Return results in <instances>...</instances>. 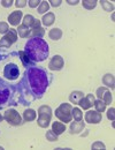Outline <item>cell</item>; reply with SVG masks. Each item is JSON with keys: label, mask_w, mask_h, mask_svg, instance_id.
Returning <instances> with one entry per match:
<instances>
[{"label": "cell", "mask_w": 115, "mask_h": 150, "mask_svg": "<svg viewBox=\"0 0 115 150\" xmlns=\"http://www.w3.org/2000/svg\"><path fill=\"white\" fill-rule=\"evenodd\" d=\"M95 102H96L95 96H93L92 94H89V95H86L85 97H83V98L79 100L78 105H79L83 110H89L90 108H92V105L95 104Z\"/></svg>", "instance_id": "10"}, {"label": "cell", "mask_w": 115, "mask_h": 150, "mask_svg": "<svg viewBox=\"0 0 115 150\" xmlns=\"http://www.w3.org/2000/svg\"><path fill=\"white\" fill-rule=\"evenodd\" d=\"M84 97V94L82 93V91H73L70 96H69V100L72 102V103H74V104H78L79 103V100L82 99Z\"/></svg>", "instance_id": "18"}, {"label": "cell", "mask_w": 115, "mask_h": 150, "mask_svg": "<svg viewBox=\"0 0 115 150\" xmlns=\"http://www.w3.org/2000/svg\"><path fill=\"white\" fill-rule=\"evenodd\" d=\"M2 119H4V117H2V115H1V114H0V122H1V121H2Z\"/></svg>", "instance_id": "40"}, {"label": "cell", "mask_w": 115, "mask_h": 150, "mask_svg": "<svg viewBox=\"0 0 115 150\" xmlns=\"http://www.w3.org/2000/svg\"><path fill=\"white\" fill-rule=\"evenodd\" d=\"M72 114H73V118L75 119V121H79V120L83 119V113L78 108H74L72 110Z\"/></svg>", "instance_id": "26"}, {"label": "cell", "mask_w": 115, "mask_h": 150, "mask_svg": "<svg viewBox=\"0 0 115 150\" xmlns=\"http://www.w3.org/2000/svg\"><path fill=\"white\" fill-rule=\"evenodd\" d=\"M45 35V30L40 27V21L39 20H35L32 27H31V31H30V35L31 37H43Z\"/></svg>", "instance_id": "11"}, {"label": "cell", "mask_w": 115, "mask_h": 150, "mask_svg": "<svg viewBox=\"0 0 115 150\" xmlns=\"http://www.w3.org/2000/svg\"><path fill=\"white\" fill-rule=\"evenodd\" d=\"M48 36H50L51 39H53V40H59L60 38L62 37V31H61V29H59V28L51 29L50 33H48Z\"/></svg>", "instance_id": "20"}, {"label": "cell", "mask_w": 115, "mask_h": 150, "mask_svg": "<svg viewBox=\"0 0 115 150\" xmlns=\"http://www.w3.org/2000/svg\"><path fill=\"white\" fill-rule=\"evenodd\" d=\"M36 117H37V113L32 109H28L23 112V118L25 121H34L36 119Z\"/></svg>", "instance_id": "17"}, {"label": "cell", "mask_w": 115, "mask_h": 150, "mask_svg": "<svg viewBox=\"0 0 115 150\" xmlns=\"http://www.w3.org/2000/svg\"><path fill=\"white\" fill-rule=\"evenodd\" d=\"M30 31H31V29L25 27V25H23V24H20L19 28H18V33H19V36L21 38L28 37L30 35Z\"/></svg>", "instance_id": "19"}, {"label": "cell", "mask_w": 115, "mask_h": 150, "mask_svg": "<svg viewBox=\"0 0 115 150\" xmlns=\"http://www.w3.org/2000/svg\"><path fill=\"white\" fill-rule=\"evenodd\" d=\"M4 75L6 79L8 80H16L20 75V69L19 67L15 64H8L6 65L5 69H4Z\"/></svg>", "instance_id": "7"}, {"label": "cell", "mask_w": 115, "mask_h": 150, "mask_svg": "<svg viewBox=\"0 0 115 150\" xmlns=\"http://www.w3.org/2000/svg\"><path fill=\"white\" fill-rule=\"evenodd\" d=\"M54 21H55V15L53 13H46L41 19V23L45 27H50L54 23Z\"/></svg>", "instance_id": "14"}, {"label": "cell", "mask_w": 115, "mask_h": 150, "mask_svg": "<svg viewBox=\"0 0 115 150\" xmlns=\"http://www.w3.org/2000/svg\"><path fill=\"white\" fill-rule=\"evenodd\" d=\"M100 4H101V7L104 8V11H106V12H113V11H114V5L111 4L109 1L101 0Z\"/></svg>", "instance_id": "25"}, {"label": "cell", "mask_w": 115, "mask_h": 150, "mask_svg": "<svg viewBox=\"0 0 115 150\" xmlns=\"http://www.w3.org/2000/svg\"><path fill=\"white\" fill-rule=\"evenodd\" d=\"M72 110H73V108H72L70 104L62 103L57 110H55V117H57L58 119H60L61 121H63V124L70 122L72 119H73Z\"/></svg>", "instance_id": "4"}, {"label": "cell", "mask_w": 115, "mask_h": 150, "mask_svg": "<svg viewBox=\"0 0 115 150\" xmlns=\"http://www.w3.org/2000/svg\"><path fill=\"white\" fill-rule=\"evenodd\" d=\"M102 83L107 87H111L112 89H114V84H115V79L113 74H106L104 75L102 77Z\"/></svg>", "instance_id": "15"}, {"label": "cell", "mask_w": 115, "mask_h": 150, "mask_svg": "<svg viewBox=\"0 0 115 150\" xmlns=\"http://www.w3.org/2000/svg\"><path fill=\"white\" fill-rule=\"evenodd\" d=\"M4 118L5 120L9 124V125H13V126H18L22 122V118L19 114L18 111H15L14 109H9L7 110L5 114H4Z\"/></svg>", "instance_id": "6"}, {"label": "cell", "mask_w": 115, "mask_h": 150, "mask_svg": "<svg viewBox=\"0 0 115 150\" xmlns=\"http://www.w3.org/2000/svg\"><path fill=\"white\" fill-rule=\"evenodd\" d=\"M9 31V25L6 22H0V34H7Z\"/></svg>", "instance_id": "31"}, {"label": "cell", "mask_w": 115, "mask_h": 150, "mask_svg": "<svg viewBox=\"0 0 115 150\" xmlns=\"http://www.w3.org/2000/svg\"><path fill=\"white\" fill-rule=\"evenodd\" d=\"M66 1H67V4H69V5H77L79 0H74V1H73V0H66Z\"/></svg>", "instance_id": "39"}, {"label": "cell", "mask_w": 115, "mask_h": 150, "mask_svg": "<svg viewBox=\"0 0 115 150\" xmlns=\"http://www.w3.org/2000/svg\"><path fill=\"white\" fill-rule=\"evenodd\" d=\"M19 54H20V57H21V59H22V61H23V64H24L25 66H28V65L31 62L30 58L28 57V54H27L25 52H23V51H20Z\"/></svg>", "instance_id": "30"}, {"label": "cell", "mask_w": 115, "mask_h": 150, "mask_svg": "<svg viewBox=\"0 0 115 150\" xmlns=\"http://www.w3.org/2000/svg\"><path fill=\"white\" fill-rule=\"evenodd\" d=\"M18 40V31L15 29H9L7 34L0 39V47H9Z\"/></svg>", "instance_id": "5"}, {"label": "cell", "mask_w": 115, "mask_h": 150, "mask_svg": "<svg viewBox=\"0 0 115 150\" xmlns=\"http://www.w3.org/2000/svg\"><path fill=\"white\" fill-rule=\"evenodd\" d=\"M107 90H108V89L105 88V87H100V88H98V89H97V93H96L98 99H101V98H102V95L105 94Z\"/></svg>", "instance_id": "33"}, {"label": "cell", "mask_w": 115, "mask_h": 150, "mask_svg": "<svg viewBox=\"0 0 115 150\" xmlns=\"http://www.w3.org/2000/svg\"><path fill=\"white\" fill-rule=\"evenodd\" d=\"M46 140H48L50 142H54V141H58V135L52 131H48L46 133Z\"/></svg>", "instance_id": "29"}, {"label": "cell", "mask_w": 115, "mask_h": 150, "mask_svg": "<svg viewBox=\"0 0 115 150\" xmlns=\"http://www.w3.org/2000/svg\"><path fill=\"white\" fill-rule=\"evenodd\" d=\"M95 108H96V111L99 113H102L105 110H106V104L101 100V99H98V100H96L95 102Z\"/></svg>", "instance_id": "23"}, {"label": "cell", "mask_w": 115, "mask_h": 150, "mask_svg": "<svg viewBox=\"0 0 115 150\" xmlns=\"http://www.w3.org/2000/svg\"><path fill=\"white\" fill-rule=\"evenodd\" d=\"M82 5H83V7L85 9L91 11V9H93L97 6V0H83L82 1Z\"/></svg>", "instance_id": "21"}, {"label": "cell", "mask_w": 115, "mask_h": 150, "mask_svg": "<svg viewBox=\"0 0 115 150\" xmlns=\"http://www.w3.org/2000/svg\"><path fill=\"white\" fill-rule=\"evenodd\" d=\"M27 5V0H16L15 1V6L18 7V8H22V7H24Z\"/></svg>", "instance_id": "35"}, {"label": "cell", "mask_w": 115, "mask_h": 150, "mask_svg": "<svg viewBox=\"0 0 115 150\" xmlns=\"http://www.w3.org/2000/svg\"><path fill=\"white\" fill-rule=\"evenodd\" d=\"M65 66V60L61 56H54L48 64V67L51 71H60Z\"/></svg>", "instance_id": "8"}, {"label": "cell", "mask_w": 115, "mask_h": 150, "mask_svg": "<svg viewBox=\"0 0 115 150\" xmlns=\"http://www.w3.org/2000/svg\"><path fill=\"white\" fill-rule=\"evenodd\" d=\"M39 5H40V1L39 0H30L29 1V6L31 8H36V7H38Z\"/></svg>", "instance_id": "36"}, {"label": "cell", "mask_w": 115, "mask_h": 150, "mask_svg": "<svg viewBox=\"0 0 115 150\" xmlns=\"http://www.w3.org/2000/svg\"><path fill=\"white\" fill-rule=\"evenodd\" d=\"M101 100H102L106 105H111V103H112V100H113V97H112V94H111V91H109V90H107L105 94L102 95Z\"/></svg>", "instance_id": "27"}, {"label": "cell", "mask_w": 115, "mask_h": 150, "mask_svg": "<svg viewBox=\"0 0 115 150\" xmlns=\"http://www.w3.org/2000/svg\"><path fill=\"white\" fill-rule=\"evenodd\" d=\"M1 5H2L5 8H8V7H11V6L13 5V1H12V0H2V1H1Z\"/></svg>", "instance_id": "37"}, {"label": "cell", "mask_w": 115, "mask_h": 150, "mask_svg": "<svg viewBox=\"0 0 115 150\" xmlns=\"http://www.w3.org/2000/svg\"><path fill=\"white\" fill-rule=\"evenodd\" d=\"M29 83L32 91L36 95L44 94L48 84L47 74L44 71L34 67L29 71Z\"/></svg>", "instance_id": "2"}, {"label": "cell", "mask_w": 115, "mask_h": 150, "mask_svg": "<svg viewBox=\"0 0 115 150\" xmlns=\"http://www.w3.org/2000/svg\"><path fill=\"white\" fill-rule=\"evenodd\" d=\"M21 20H22V11H15L8 16V21L12 25H19Z\"/></svg>", "instance_id": "12"}, {"label": "cell", "mask_w": 115, "mask_h": 150, "mask_svg": "<svg viewBox=\"0 0 115 150\" xmlns=\"http://www.w3.org/2000/svg\"><path fill=\"white\" fill-rule=\"evenodd\" d=\"M85 127V124L84 121L79 120V121H74L70 124V134H78L84 129Z\"/></svg>", "instance_id": "13"}, {"label": "cell", "mask_w": 115, "mask_h": 150, "mask_svg": "<svg viewBox=\"0 0 115 150\" xmlns=\"http://www.w3.org/2000/svg\"><path fill=\"white\" fill-rule=\"evenodd\" d=\"M34 22H35V18H34L32 15L28 14V15H25V16H24V19H23V23H22V24L31 29V27H32Z\"/></svg>", "instance_id": "22"}, {"label": "cell", "mask_w": 115, "mask_h": 150, "mask_svg": "<svg viewBox=\"0 0 115 150\" xmlns=\"http://www.w3.org/2000/svg\"><path fill=\"white\" fill-rule=\"evenodd\" d=\"M62 0H50V5H52L53 7H59L61 5Z\"/></svg>", "instance_id": "38"}, {"label": "cell", "mask_w": 115, "mask_h": 150, "mask_svg": "<svg viewBox=\"0 0 115 150\" xmlns=\"http://www.w3.org/2000/svg\"><path fill=\"white\" fill-rule=\"evenodd\" d=\"M24 52L32 61H43L48 57V44L41 38L32 37L25 44Z\"/></svg>", "instance_id": "1"}, {"label": "cell", "mask_w": 115, "mask_h": 150, "mask_svg": "<svg viewBox=\"0 0 115 150\" xmlns=\"http://www.w3.org/2000/svg\"><path fill=\"white\" fill-rule=\"evenodd\" d=\"M2 149H4V148H2V147H0V150H2Z\"/></svg>", "instance_id": "41"}, {"label": "cell", "mask_w": 115, "mask_h": 150, "mask_svg": "<svg viewBox=\"0 0 115 150\" xmlns=\"http://www.w3.org/2000/svg\"><path fill=\"white\" fill-rule=\"evenodd\" d=\"M91 148H92V149H95V150H97V149L105 150V149H106L105 144H104L102 142H100V141H97V142H95V143L91 146Z\"/></svg>", "instance_id": "32"}, {"label": "cell", "mask_w": 115, "mask_h": 150, "mask_svg": "<svg viewBox=\"0 0 115 150\" xmlns=\"http://www.w3.org/2000/svg\"><path fill=\"white\" fill-rule=\"evenodd\" d=\"M8 97H9V90H7V89H5L4 91L0 90V104L6 103Z\"/></svg>", "instance_id": "28"}, {"label": "cell", "mask_w": 115, "mask_h": 150, "mask_svg": "<svg viewBox=\"0 0 115 150\" xmlns=\"http://www.w3.org/2000/svg\"><path fill=\"white\" fill-rule=\"evenodd\" d=\"M48 9H50V4H48L47 1H45V0L40 1V5L38 6V13L39 14H44V13H46Z\"/></svg>", "instance_id": "24"}, {"label": "cell", "mask_w": 115, "mask_h": 150, "mask_svg": "<svg viewBox=\"0 0 115 150\" xmlns=\"http://www.w3.org/2000/svg\"><path fill=\"white\" fill-rule=\"evenodd\" d=\"M107 118H108L111 121H114V119H115V109L114 108L108 109V111H107Z\"/></svg>", "instance_id": "34"}, {"label": "cell", "mask_w": 115, "mask_h": 150, "mask_svg": "<svg viewBox=\"0 0 115 150\" xmlns=\"http://www.w3.org/2000/svg\"><path fill=\"white\" fill-rule=\"evenodd\" d=\"M102 120V114L97 111H88L85 113V121L89 124H99Z\"/></svg>", "instance_id": "9"}, {"label": "cell", "mask_w": 115, "mask_h": 150, "mask_svg": "<svg viewBox=\"0 0 115 150\" xmlns=\"http://www.w3.org/2000/svg\"><path fill=\"white\" fill-rule=\"evenodd\" d=\"M52 131L54 132L57 135H60L62 134L63 132L66 131V126L63 122H59V121H55L52 124Z\"/></svg>", "instance_id": "16"}, {"label": "cell", "mask_w": 115, "mask_h": 150, "mask_svg": "<svg viewBox=\"0 0 115 150\" xmlns=\"http://www.w3.org/2000/svg\"><path fill=\"white\" fill-rule=\"evenodd\" d=\"M38 125L41 128H47L52 118V110L47 105H43L38 109Z\"/></svg>", "instance_id": "3"}]
</instances>
